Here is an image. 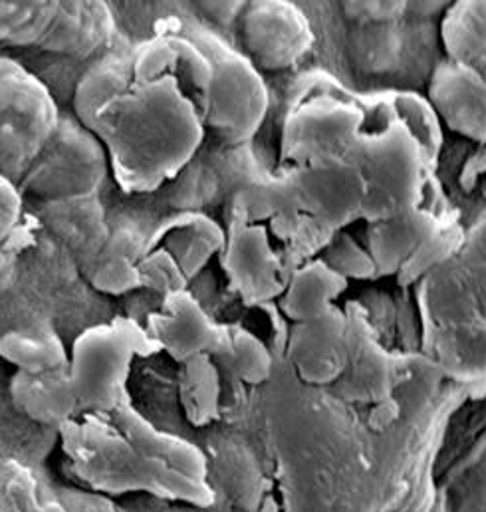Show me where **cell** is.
Here are the masks:
<instances>
[{
    "label": "cell",
    "mask_w": 486,
    "mask_h": 512,
    "mask_svg": "<svg viewBox=\"0 0 486 512\" xmlns=\"http://www.w3.org/2000/svg\"><path fill=\"white\" fill-rule=\"evenodd\" d=\"M211 62L187 36L155 26L133 46V78L96 114L90 131L125 193H149L175 179L203 143Z\"/></svg>",
    "instance_id": "1"
},
{
    "label": "cell",
    "mask_w": 486,
    "mask_h": 512,
    "mask_svg": "<svg viewBox=\"0 0 486 512\" xmlns=\"http://www.w3.org/2000/svg\"><path fill=\"white\" fill-rule=\"evenodd\" d=\"M62 451L86 489L108 497L149 493L169 501L209 505L205 481L189 479L147 457L112 413H78L60 427Z\"/></svg>",
    "instance_id": "2"
},
{
    "label": "cell",
    "mask_w": 486,
    "mask_h": 512,
    "mask_svg": "<svg viewBox=\"0 0 486 512\" xmlns=\"http://www.w3.org/2000/svg\"><path fill=\"white\" fill-rule=\"evenodd\" d=\"M157 26L191 38L211 62L207 128L225 143L241 145L260 128L268 112V92L254 64L205 26L185 18H163Z\"/></svg>",
    "instance_id": "3"
},
{
    "label": "cell",
    "mask_w": 486,
    "mask_h": 512,
    "mask_svg": "<svg viewBox=\"0 0 486 512\" xmlns=\"http://www.w3.org/2000/svg\"><path fill=\"white\" fill-rule=\"evenodd\" d=\"M159 352L151 336L131 318L84 330L70 352V378L80 413H112L129 403L127 382L137 358Z\"/></svg>",
    "instance_id": "4"
},
{
    "label": "cell",
    "mask_w": 486,
    "mask_h": 512,
    "mask_svg": "<svg viewBox=\"0 0 486 512\" xmlns=\"http://www.w3.org/2000/svg\"><path fill=\"white\" fill-rule=\"evenodd\" d=\"M60 122L48 86L0 56V175L20 183Z\"/></svg>",
    "instance_id": "5"
},
{
    "label": "cell",
    "mask_w": 486,
    "mask_h": 512,
    "mask_svg": "<svg viewBox=\"0 0 486 512\" xmlns=\"http://www.w3.org/2000/svg\"><path fill=\"white\" fill-rule=\"evenodd\" d=\"M110 175L106 147L74 116H60L58 128L34 159L18 187L44 201L98 195Z\"/></svg>",
    "instance_id": "6"
},
{
    "label": "cell",
    "mask_w": 486,
    "mask_h": 512,
    "mask_svg": "<svg viewBox=\"0 0 486 512\" xmlns=\"http://www.w3.org/2000/svg\"><path fill=\"white\" fill-rule=\"evenodd\" d=\"M292 179L300 213L328 233L346 231L364 219L367 183L364 173L346 157L328 153L284 167Z\"/></svg>",
    "instance_id": "7"
},
{
    "label": "cell",
    "mask_w": 486,
    "mask_h": 512,
    "mask_svg": "<svg viewBox=\"0 0 486 512\" xmlns=\"http://www.w3.org/2000/svg\"><path fill=\"white\" fill-rule=\"evenodd\" d=\"M223 268L233 292L248 306L280 298L290 276L284 272V260L272 247L264 223H250L239 217L229 221Z\"/></svg>",
    "instance_id": "8"
},
{
    "label": "cell",
    "mask_w": 486,
    "mask_h": 512,
    "mask_svg": "<svg viewBox=\"0 0 486 512\" xmlns=\"http://www.w3.org/2000/svg\"><path fill=\"white\" fill-rule=\"evenodd\" d=\"M239 18L246 58L254 68L270 72L290 68L312 48V28L290 2H250Z\"/></svg>",
    "instance_id": "9"
},
{
    "label": "cell",
    "mask_w": 486,
    "mask_h": 512,
    "mask_svg": "<svg viewBox=\"0 0 486 512\" xmlns=\"http://www.w3.org/2000/svg\"><path fill=\"white\" fill-rule=\"evenodd\" d=\"M145 330L159 352H167L177 364L197 356L219 358L229 346V326L215 322L189 290L163 296Z\"/></svg>",
    "instance_id": "10"
},
{
    "label": "cell",
    "mask_w": 486,
    "mask_h": 512,
    "mask_svg": "<svg viewBox=\"0 0 486 512\" xmlns=\"http://www.w3.org/2000/svg\"><path fill=\"white\" fill-rule=\"evenodd\" d=\"M288 358L308 384H336L348 366V312L338 304L326 314L294 324Z\"/></svg>",
    "instance_id": "11"
},
{
    "label": "cell",
    "mask_w": 486,
    "mask_h": 512,
    "mask_svg": "<svg viewBox=\"0 0 486 512\" xmlns=\"http://www.w3.org/2000/svg\"><path fill=\"white\" fill-rule=\"evenodd\" d=\"M116 18L104 0H58L56 16L40 42V50L76 60L110 50Z\"/></svg>",
    "instance_id": "12"
},
{
    "label": "cell",
    "mask_w": 486,
    "mask_h": 512,
    "mask_svg": "<svg viewBox=\"0 0 486 512\" xmlns=\"http://www.w3.org/2000/svg\"><path fill=\"white\" fill-rule=\"evenodd\" d=\"M145 243L167 251L185 278L193 280L213 256L223 253L227 231L207 213L181 211L165 219Z\"/></svg>",
    "instance_id": "13"
},
{
    "label": "cell",
    "mask_w": 486,
    "mask_h": 512,
    "mask_svg": "<svg viewBox=\"0 0 486 512\" xmlns=\"http://www.w3.org/2000/svg\"><path fill=\"white\" fill-rule=\"evenodd\" d=\"M431 98L451 128L486 141V76L469 66L449 62L435 72Z\"/></svg>",
    "instance_id": "14"
},
{
    "label": "cell",
    "mask_w": 486,
    "mask_h": 512,
    "mask_svg": "<svg viewBox=\"0 0 486 512\" xmlns=\"http://www.w3.org/2000/svg\"><path fill=\"white\" fill-rule=\"evenodd\" d=\"M395 360L360 330L348 312V366L336 382L340 395L352 401L379 403L391 397L395 385Z\"/></svg>",
    "instance_id": "15"
},
{
    "label": "cell",
    "mask_w": 486,
    "mask_h": 512,
    "mask_svg": "<svg viewBox=\"0 0 486 512\" xmlns=\"http://www.w3.org/2000/svg\"><path fill=\"white\" fill-rule=\"evenodd\" d=\"M44 219L82 268L100 255L112 233L98 195L44 203Z\"/></svg>",
    "instance_id": "16"
},
{
    "label": "cell",
    "mask_w": 486,
    "mask_h": 512,
    "mask_svg": "<svg viewBox=\"0 0 486 512\" xmlns=\"http://www.w3.org/2000/svg\"><path fill=\"white\" fill-rule=\"evenodd\" d=\"M10 399L24 417L48 427L60 429L80 413L68 366L44 374L16 372L10 380Z\"/></svg>",
    "instance_id": "17"
},
{
    "label": "cell",
    "mask_w": 486,
    "mask_h": 512,
    "mask_svg": "<svg viewBox=\"0 0 486 512\" xmlns=\"http://www.w3.org/2000/svg\"><path fill=\"white\" fill-rule=\"evenodd\" d=\"M451 223L453 221H447L443 213L417 211L413 215L371 225L367 241L377 276L399 272L411 256Z\"/></svg>",
    "instance_id": "18"
},
{
    "label": "cell",
    "mask_w": 486,
    "mask_h": 512,
    "mask_svg": "<svg viewBox=\"0 0 486 512\" xmlns=\"http://www.w3.org/2000/svg\"><path fill=\"white\" fill-rule=\"evenodd\" d=\"M346 290V278L322 258H310L290 272L284 294L278 298L280 310L294 324H302L332 310Z\"/></svg>",
    "instance_id": "19"
},
{
    "label": "cell",
    "mask_w": 486,
    "mask_h": 512,
    "mask_svg": "<svg viewBox=\"0 0 486 512\" xmlns=\"http://www.w3.org/2000/svg\"><path fill=\"white\" fill-rule=\"evenodd\" d=\"M133 78V46L106 50L80 78L74 90V118L90 129L100 108L120 96Z\"/></svg>",
    "instance_id": "20"
},
{
    "label": "cell",
    "mask_w": 486,
    "mask_h": 512,
    "mask_svg": "<svg viewBox=\"0 0 486 512\" xmlns=\"http://www.w3.org/2000/svg\"><path fill=\"white\" fill-rule=\"evenodd\" d=\"M143 247L145 241L131 229H112L100 255L82 270L90 284L102 294L122 296L133 292L141 288L139 258L143 255Z\"/></svg>",
    "instance_id": "21"
},
{
    "label": "cell",
    "mask_w": 486,
    "mask_h": 512,
    "mask_svg": "<svg viewBox=\"0 0 486 512\" xmlns=\"http://www.w3.org/2000/svg\"><path fill=\"white\" fill-rule=\"evenodd\" d=\"M0 358L22 374H44L66 368L70 354L52 328L10 330L0 336Z\"/></svg>",
    "instance_id": "22"
},
{
    "label": "cell",
    "mask_w": 486,
    "mask_h": 512,
    "mask_svg": "<svg viewBox=\"0 0 486 512\" xmlns=\"http://www.w3.org/2000/svg\"><path fill=\"white\" fill-rule=\"evenodd\" d=\"M179 397L189 423L203 427L221 413V366L213 356H197L179 364Z\"/></svg>",
    "instance_id": "23"
},
{
    "label": "cell",
    "mask_w": 486,
    "mask_h": 512,
    "mask_svg": "<svg viewBox=\"0 0 486 512\" xmlns=\"http://www.w3.org/2000/svg\"><path fill=\"white\" fill-rule=\"evenodd\" d=\"M58 10V0H0V44L40 46Z\"/></svg>",
    "instance_id": "24"
},
{
    "label": "cell",
    "mask_w": 486,
    "mask_h": 512,
    "mask_svg": "<svg viewBox=\"0 0 486 512\" xmlns=\"http://www.w3.org/2000/svg\"><path fill=\"white\" fill-rule=\"evenodd\" d=\"M217 364L229 370L243 384L266 382L272 370V358L264 342L243 326H229V346L225 354L215 358Z\"/></svg>",
    "instance_id": "25"
},
{
    "label": "cell",
    "mask_w": 486,
    "mask_h": 512,
    "mask_svg": "<svg viewBox=\"0 0 486 512\" xmlns=\"http://www.w3.org/2000/svg\"><path fill=\"white\" fill-rule=\"evenodd\" d=\"M42 501L30 467L16 459H0V512H38Z\"/></svg>",
    "instance_id": "26"
},
{
    "label": "cell",
    "mask_w": 486,
    "mask_h": 512,
    "mask_svg": "<svg viewBox=\"0 0 486 512\" xmlns=\"http://www.w3.org/2000/svg\"><path fill=\"white\" fill-rule=\"evenodd\" d=\"M320 258L348 282L377 276V268L369 251L362 249L348 231L334 233Z\"/></svg>",
    "instance_id": "27"
},
{
    "label": "cell",
    "mask_w": 486,
    "mask_h": 512,
    "mask_svg": "<svg viewBox=\"0 0 486 512\" xmlns=\"http://www.w3.org/2000/svg\"><path fill=\"white\" fill-rule=\"evenodd\" d=\"M139 278L141 288L157 292L161 296L187 290L189 280L185 278L179 264L173 256L161 247L147 245L143 247V255L139 258Z\"/></svg>",
    "instance_id": "28"
},
{
    "label": "cell",
    "mask_w": 486,
    "mask_h": 512,
    "mask_svg": "<svg viewBox=\"0 0 486 512\" xmlns=\"http://www.w3.org/2000/svg\"><path fill=\"white\" fill-rule=\"evenodd\" d=\"M449 512H486V465L453 489Z\"/></svg>",
    "instance_id": "29"
},
{
    "label": "cell",
    "mask_w": 486,
    "mask_h": 512,
    "mask_svg": "<svg viewBox=\"0 0 486 512\" xmlns=\"http://www.w3.org/2000/svg\"><path fill=\"white\" fill-rule=\"evenodd\" d=\"M66 512H120L112 497L80 487H62L54 495Z\"/></svg>",
    "instance_id": "30"
},
{
    "label": "cell",
    "mask_w": 486,
    "mask_h": 512,
    "mask_svg": "<svg viewBox=\"0 0 486 512\" xmlns=\"http://www.w3.org/2000/svg\"><path fill=\"white\" fill-rule=\"evenodd\" d=\"M22 215V191L18 183L0 175V239L10 235Z\"/></svg>",
    "instance_id": "31"
},
{
    "label": "cell",
    "mask_w": 486,
    "mask_h": 512,
    "mask_svg": "<svg viewBox=\"0 0 486 512\" xmlns=\"http://www.w3.org/2000/svg\"><path fill=\"white\" fill-rule=\"evenodd\" d=\"M405 8V2H344L346 14L364 22H383L395 18Z\"/></svg>",
    "instance_id": "32"
},
{
    "label": "cell",
    "mask_w": 486,
    "mask_h": 512,
    "mask_svg": "<svg viewBox=\"0 0 486 512\" xmlns=\"http://www.w3.org/2000/svg\"><path fill=\"white\" fill-rule=\"evenodd\" d=\"M246 2H201V10L213 18L219 24H229L233 20H237L243 12Z\"/></svg>",
    "instance_id": "33"
},
{
    "label": "cell",
    "mask_w": 486,
    "mask_h": 512,
    "mask_svg": "<svg viewBox=\"0 0 486 512\" xmlns=\"http://www.w3.org/2000/svg\"><path fill=\"white\" fill-rule=\"evenodd\" d=\"M38 512H66L64 511V507L58 503V499L56 497H48V499H44L42 501V507H40V511Z\"/></svg>",
    "instance_id": "34"
},
{
    "label": "cell",
    "mask_w": 486,
    "mask_h": 512,
    "mask_svg": "<svg viewBox=\"0 0 486 512\" xmlns=\"http://www.w3.org/2000/svg\"><path fill=\"white\" fill-rule=\"evenodd\" d=\"M120 512H129V511H127V509H122V507H120Z\"/></svg>",
    "instance_id": "35"
}]
</instances>
